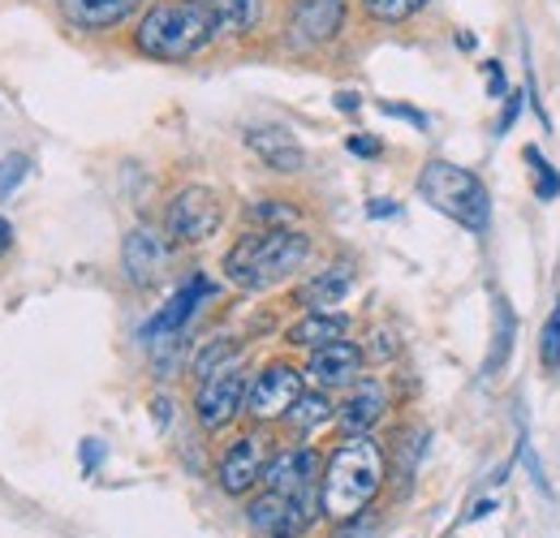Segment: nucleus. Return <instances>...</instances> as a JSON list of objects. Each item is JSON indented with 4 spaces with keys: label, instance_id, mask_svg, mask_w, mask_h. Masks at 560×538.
<instances>
[{
    "label": "nucleus",
    "instance_id": "obj_9",
    "mask_svg": "<svg viewBox=\"0 0 560 538\" xmlns=\"http://www.w3.org/2000/svg\"><path fill=\"white\" fill-rule=\"evenodd\" d=\"M272 461V440L264 431H242L215 461V482L224 495H250L259 482H264V470Z\"/></svg>",
    "mask_w": 560,
    "mask_h": 538
},
{
    "label": "nucleus",
    "instance_id": "obj_32",
    "mask_svg": "<svg viewBox=\"0 0 560 538\" xmlns=\"http://www.w3.org/2000/svg\"><path fill=\"white\" fill-rule=\"evenodd\" d=\"M483 73H488V95H491V100H504V95H509L504 66H500V61H488V66H483Z\"/></svg>",
    "mask_w": 560,
    "mask_h": 538
},
{
    "label": "nucleus",
    "instance_id": "obj_35",
    "mask_svg": "<svg viewBox=\"0 0 560 538\" xmlns=\"http://www.w3.org/2000/svg\"><path fill=\"white\" fill-rule=\"evenodd\" d=\"M82 457H86V470H91V466H100L104 444H100V440H86V444H82Z\"/></svg>",
    "mask_w": 560,
    "mask_h": 538
},
{
    "label": "nucleus",
    "instance_id": "obj_38",
    "mask_svg": "<svg viewBox=\"0 0 560 538\" xmlns=\"http://www.w3.org/2000/svg\"><path fill=\"white\" fill-rule=\"evenodd\" d=\"M457 48H462V52H475V48H479V39H475L470 31H457Z\"/></svg>",
    "mask_w": 560,
    "mask_h": 538
},
{
    "label": "nucleus",
    "instance_id": "obj_13",
    "mask_svg": "<svg viewBox=\"0 0 560 538\" xmlns=\"http://www.w3.org/2000/svg\"><path fill=\"white\" fill-rule=\"evenodd\" d=\"M388 384L375 375H358L346 388V401L337 405V426L346 435H371L380 426V418L388 413Z\"/></svg>",
    "mask_w": 560,
    "mask_h": 538
},
{
    "label": "nucleus",
    "instance_id": "obj_34",
    "mask_svg": "<svg viewBox=\"0 0 560 538\" xmlns=\"http://www.w3.org/2000/svg\"><path fill=\"white\" fill-rule=\"evenodd\" d=\"M366 215H371V220H393V215H397V202H393V199H371V202H366Z\"/></svg>",
    "mask_w": 560,
    "mask_h": 538
},
{
    "label": "nucleus",
    "instance_id": "obj_31",
    "mask_svg": "<svg viewBox=\"0 0 560 538\" xmlns=\"http://www.w3.org/2000/svg\"><path fill=\"white\" fill-rule=\"evenodd\" d=\"M522 91H509L504 95V108H500V121H495V134H509L513 126H517V117H522Z\"/></svg>",
    "mask_w": 560,
    "mask_h": 538
},
{
    "label": "nucleus",
    "instance_id": "obj_17",
    "mask_svg": "<svg viewBox=\"0 0 560 538\" xmlns=\"http://www.w3.org/2000/svg\"><path fill=\"white\" fill-rule=\"evenodd\" d=\"M246 147H250L272 173H280V177H293V173L306 168L302 142L289 134L284 126H250V130H246Z\"/></svg>",
    "mask_w": 560,
    "mask_h": 538
},
{
    "label": "nucleus",
    "instance_id": "obj_6",
    "mask_svg": "<svg viewBox=\"0 0 560 538\" xmlns=\"http://www.w3.org/2000/svg\"><path fill=\"white\" fill-rule=\"evenodd\" d=\"M224 224V202L208 186H186L164 207V233L177 246H203Z\"/></svg>",
    "mask_w": 560,
    "mask_h": 538
},
{
    "label": "nucleus",
    "instance_id": "obj_20",
    "mask_svg": "<svg viewBox=\"0 0 560 538\" xmlns=\"http://www.w3.org/2000/svg\"><path fill=\"white\" fill-rule=\"evenodd\" d=\"M203 4L220 26V39H246L268 17V0H203Z\"/></svg>",
    "mask_w": 560,
    "mask_h": 538
},
{
    "label": "nucleus",
    "instance_id": "obj_29",
    "mask_svg": "<svg viewBox=\"0 0 560 538\" xmlns=\"http://www.w3.org/2000/svg\"><path fill=\"white\" fill-rule=\"evenodd\" d=\"M380 113H384V117H397V121H410L415 130H427V126H431V117L419 113V108H410V104H393V100H384Z\"/></svg>",
    "mask_w": 560,
    "mask_h": 538
},
{
    "label": "nucleus",
    "instance_id": "obj_28",
    "mask_svg": "<svg viewBox=\"0 0 560 538\" xmlns=\"http://www.w3.org/2000/svg\"><path fill=\"white\" fill-rule=\"evenodd\" d=\"M366 358H375V362H388V358H397V332L393 328H375L371 337H366V349H362Z\"/></svg>",
    "mask_w": 560,
    "mask_h": 538
},
{
    "label": "nucleus",
    "instance_id": "obj_12",
    "mask_svg": "<svg viewBox=\"0 0 560 538\" xmlns=\"http://www.w3.org/2000/svg\"><path fill=\"white\" fill-rule=\"evenodd\" d=\"M362 366H366L362 344H353L350 337H341V340H332V344L311 349L302 375H306L319 393H332V388H350L353 379L362 375Z\"/></svg>",
    "mask_w": 560,
    "mask_h": 538
},
{
    "label": "nucleus",
    "instance_id": "obj_5",
    "mask_svg": "<svg viewBox=\"0 0 560 538\" xmlns=\"http://www.w3.org/2000/svg\"><path fill=\"white\" fill-rule=\"evenodd\" d=\"M350 0H289L284 9V44L293 52H319L346 35Z\"/></svg>",
    "mask_w": 560,
    "mask_h": 538
},
{
    "label": "nucleus",
    "instance_id": "obj_21",
    "mask_svg": "<svg viewBox=\"0 0 560 538\" xmlns=\"http://www.w3.org/2000/svg\"><path fill=\"white\" fill-rule=\"evenodd\" d=\"M298 440H306L311 431H319V426H328V422H337V405L328 401V393H302L298 401L289 405V413L280 418Z\"/></svg>",
    "mask_w": 560,
    "mask_h": 538
},
{
    "label": "nucleus",
    "instance_id": "obj_22",
    "mask_svg": "<svg viewBox=\"0 0 560 538\" xmlns=\"http://www.w3.org/2000/svg\"><path fill=\"white\" fill-rule=\"evenodd\" d=\"M513 337H517V315H513V306L495 293V328H491V353H488V362H483V375H495V371L509 362Z\"/></svg>",
    "mask_w": 560,
    "mask_h": 538
},
{
    "label": "nucleus",
    "instance_id": "obj_4",
    "mask_svg": "<svg viewBox=\"0 0 560 538\" xmlns=\"http://www.w3.org/2000/svg\"><path fill=\"white\" fill-rule=\"evenodd\" d=\"M419 195L431 211L462 224L466 233H488L491 195L479 173L453 164V160H427L419 173Z\"/></svg>",
    "mask_w": 560,
    "mask_h": 538
},
{
    "label": "nucleus",
    "instance_id": "obj_3",
    "mask_svg": "<svg viewBox=\"0 0 560 538\" xmlns=\"http://www.w3.org/2000/svg\"><path fill=\"white\" fill-rule=\"evenodd\" d=\"M311 250L315 246L302 229H255L224 250V276L246 293H264L306 268Z\"/></svg>",
    "mask_w": 560,
    "mask_h": 538
},
{
    "label": "nucleus",
    "instance_id": "obj_2",
    "mask_svg": "<svg viewBox=\"0 0 560 538\" xmlns=\"http://www.w3.org/2000/svg\"><path fill=\"white\" fill-rule=\"evenodd\" d=\"M388 478V453L380 448V440L371 435H346L319 473V513L332 526H346L353 517H362L375 495L384 491Z\"/></svg>",
    "mask_w": 560,
    "mask_h": 538
},
{
    "label": "nucleus",
    "instance_id": "obj_10",
    "mask_svg": "<svg viewBox=\"0 0 560 538\" xmlns=\"http://www.w3.org/2000/svg\"><path fill=\"white\" fill-rule=\"evenodd\" d=\"M311 508H319V500H298V495H280V491H259L250 500V530L259 538H298L311 522Z\"/></svg>",
    "mask_w": 560,
    "mask_h": 538
},
{
    "label": "nucleus",
    "instance_id": "obj_37",
    "mask_svg": "<svg viewBox=\"0 0 560 538\" xmlns=\"http://www.w3.org/2000/svg\"><path fill=\"white\" fill-rule=\"evenodd\" d=\"M9 246H13V229H9V220L0 215V255H9Z\"/></svg>",
    "mask_w": 560,
    "mask_h": 538
},
{
    "label": "nucleus",
    "instance_id": "obj_33",
    "mask_svg": "<svg viewBox=\"0 0 560 538\" xmlns=\"http://www.w3.org/2000/svg\"><path fill=\"white\" fill-rule=\"evenodd\" d=\"M332 104H337V113L353 117V113L362 108V95H358V91H337V95H332Z\"/></svg>",
    "mask_w": 560,
    "mask_h": 538
},
{
    "label": "nucleus",
    "instance_id": "obj_15",
    "mask_svg": "<svg viewBox=\"0 0 560 538\" xmlns=\"http://www.w3.org/2000/svg\"><path fill=\"white\" fill-rule=\"evenodd\" d=\"M121 268H126V280L135 289H151L168 268V233L139 224L121 246Z\"/></svg>",
    "mask_w": 560,
    "mask_h": 538
},
{
    "label": "nucleus",
    "instance_id": "obj_14",
    "mask_svg": "<svg viewBox=\"0 0 560 538\" xmlns=\"http://www.w3.org/2000/svg\"><path fill=\"white\" fill-rule=\"evenodd\" d=\"M211 293H215V284H211L203 271H195V276H186V284L151 315V324L142 328V340H160V337H177V332H186V324L199 315V306L208 302Z\"/></svg>",
    "mask_w": 560,
    "mask_h": 538
},
{
    "label": "nucleus",
    "instance_id": "obj_23",
    "mask_svg": "<svg viewBox=\"0 0 560 538\" xmlns=\"http://www.w3.org/2000/svg\"><path fill=\"white\" fill-rule=\"evenodd\" d=\"M435 0H358L362 17L375 22V26H406L415 22L419 13H427Z\"/></svg>",
    "mask_w": 560,
    "mask_h": 538
},
{
    "label": "nucleus",
    "instance_id": "obj_11",
    "mask_svg": "<svg viewBox=\"0 0 560 538\" xmlns=\"http://www.w3.org/2000/svg\"><path fill=\"white\" fill-rule=\"evenodd\" d=\"M319 473H324L319 453L298 444V448L272 453V461L264 470V487L280 491V495H298V500H319Z\"/></svg>",
    "mask_w": 560,
    "mask_h": 538
},
{
    "label": "nucleus",
    "instance_id": "obj_16",
    "mask_svg": "<svg viewBox=\"0 0 560 538\" xmlns=\"http://www.w3.org/2000/svg\"><path fill=\"white\" fill-rule=\"evenodd\" d=\"M61 17L82 35H108L126 22H135L151 0H57Z\"/></svg>",
    "mask_w": 560,
    "mask_h": 538
},
{
    "label": "nucleus",
    "instance_id": "obj_27",
    "mask_svg": "<svg viewBox=\"0 0 560 538\" xmlns=\"http://www.w3.org/2000/svg\"><path fill=\"white\" fill-rule=\"evenodd\" d=\"M26 173H31V160L26 155H4L0 160V199H9L26 182Z\"/></svg>",
    "mask_w": 560,
    "mask_h": 538
},
{
    "label": "nucleus",
    "instance_id": "obj_19",
    "mask_svg": "<svg viewBox=\"0 0 560 538\" xmlns=\"http://www.w3.org/2000/svg\"><path fill=\"white\" fill-rule=\"evenodd\" d=\"M350 293H353V268L350 264H332V268H324L319 276H311L306 284H298L293 297L306 311H337Z\"/></svg>",
    "mask_w": 560,
    "mask_h": 538
},
{
    "label": "nucleus",
    "instance_id": "obj_8",
    "mask_svg": "<svg viewBox=\"0 0 560 538\" xmlns=\"http://www.w3.org/2000/svg\"><path fill=\"white\" fill-rule=\"evenodd\" d=\"M246 384H250V375L242 371V358L229 362V366H220V371H211V375H203L199 379V393H195V418H199V426L203 431L233 426V418L246 405Z\"/></svg>",
    "mask_w": 560,
    "mask_h": 538
},
{
    "label": "nucleus",
    "instance_id": "obj_36",
    "mask_svg": "<svg viewBox=\"0 0 560 538\" xmlns=\"http://www.w3.org/2000/svg\"><path fill=\"white\" fill-rule=\"evenodd\" d=\"M168 418H173V401L164 397V401H155V422H160V426H168Z\"/></svg>",
    "mask_w": 560,
    "mask_h": 538
},
{
    "label": "nucleus",
    "instance_id": "obj_30",
    "mask_svg": "<svg viewBox=\"0 0 560 538\" xmlns=\"http://www.w3.org/2000/svg\"><path fill=\"white\" fill-rule=\"evenodd\" d=\"M346 151L358 155V160H380V155H384V142L375 134H350L346 138Z\"/></svg>",
    "mask_w": 560,
    "mask_h": 538
},
{
    "label": "nucleus",
    "instance_id": "obj_26",
    "mask_svg": "<svg viewBox=\"0 0 560 538\" xmlns=\"http://www.w3.org/2000/svg\"><path fill=\"white\" fill-rule=\"evenodd\" d=\"M250 224L255 229H298V207L284 199H264L250 207Z\"/></svg>",
    "mask_w": 560,
    "mask_h": 538
},
{
    "label": "nucleus",
    "instance_id": "obj_7",
    "mask_svg": "<svg viewBox=\"0 0 560 538\" xmlns=\"http://www.w3.org/2000/svg\"><path fill=\"white\" fill-rule=\"evenodd\" d=\"M306 393V375L293 366V362H268V366H259L255 371V379L246 384V405H242V413L255 422V426H264V422H280L284 413H289V405L298 401Z\"/></svg>",
    "mask_w": 560,
    "mask_h": 538
},
{
    "label": "nucleus",
    "instance_id": "obj_40",
    "mask_svg": "<svg viewBox=\"0 0 560 538\" xmlns=\"http://www.w3.org/2000/svg\"><path fill=\"white\" fill-rule=\"evenodd\" d=\"M491 508H495V500H479V504L470 508V522H479V517H488Z\"/></svg>",
    "mask_w": 560,
    "mask_h": 538
},
{
    "label": "nucleus",
    "instance_id": "obj_25",
    "mask_svg": "<svg viewBox=\"0 0 560 538\" xmlns=\"http://www.w3.org/2000/svg\"><path fill=\"white\" fill-rule=\"evenodd\" d=\"M539 366L548 375L560 371V293L552 302V311H548V319H544V328H539Z\"/></svg>",
    "mask_w": 560,
    "mask_h": 538
},
{
    "label": "nucleus",
    "instance_id": "obj_39",
    "mask_svg": "<svg viewBox=\"0 0 560 538\" xmlns=\"http://www.w3.org/2000/svg\"><path fill=\"white\" fill-rule=\"evenodd\" d=\"M337 530H341L337 538H366V530H358V517H353V522H346V526H337Z\"/></svg>",
    "mask_w": 560,
    "mask_h": 538
},
{
    "label": "nucleus",
    "instance_id": "obj_24",
    "mask_svg": "<svg viewBox=\"0 0 560 538\" xmlns=\"http://www.w3.org/2000/svg\"><path fill=\"white\" fill-rule=\"evenodd\" d=\"M522 160L535 168V199H539V202H557L560 199L557 164H548V160L539 155V147H526V151H522Z\"/></svg>",
    "mask_w": 560,
    "mask_h": 538
},
{
    "label": "nucleus",
    "instance_id": "obj_1",
    "mask_svg": "<svg viewBox=\"0 0 560 538\" xmlns=\"http://www.w3.org/2000/svg\"><path fill=\"white\" fill-rule=\"evenodd\" d=\"M220 44V26L203 0H151L135 17L130 48L155 66H190Z\"/></svg>",
    "mask_w": 560,
    "mask_h": 538
},
{
    "label": "nucleus",
    "instance_id": "obj_18",
    "mask_svg": "<svg viewBox=\"0 0 560 538\" xmlns=\"http://www.w3.org/2000/svg\"><path fill=\"white\" fill-rule=\"evenodd\" d=\"M341 337H350V315H341V311H302V319H293L284 328V344L306 349V353Z\"/></svg>",
    "mask_w": 560,
    "mask_h": 538
}]
</instances>
